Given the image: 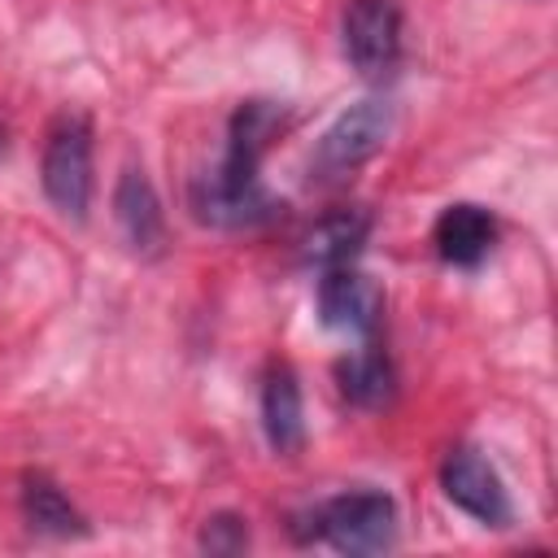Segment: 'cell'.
I'll return each mask as SVG.
<instances>
[{
  "instance_id": "1",
  "label": "cell",
  "mask_w": 558,
  "mask_h": 558,
  "mask_svg": "<svg viewBox=\"0 0 558 558\" xmlns=\"http://www.w3.org/2000/svg\"><path fill=\"white\" fill-rule=\"evenodd\" d=\"M310 536L340 554H379L397 541V501L379 488H353L310 510Z\"/></svg>"
},
{
  "instance_id": "10",
  "label": "cell",
  "mask_w": 558,
  "mask_h": 558,
  "mask_svg": "<svg viewBox=\"0 0 558 558\" xmlns=\"http://www.w3.org/2000/svg\"><path fill=\"white\" fill-rule=\"evenodd\" d=\"M262 432L275 453H296L305 445V410H301V384L288 366L266 375L262 388Z\"/></svg>"
},
{
  "instance_id": "5",
  "label": "cell",
  "mask_w": 558,
  "mask_h": 558,
  "mask_svg": "<svg viewBox=\"0 0 558 558\" xmlns=\"http://www.w3.org/2000/svg\"><path fill=\"white\" fill-rule=\"evenodd\" d=\"M440 488H445V497H449L458 510H466V514L480 519L484 527H506L510 514H514L501 475H497L493 462H488L480 449H471V445L449 449V458H445V466H440Z\"/></svg>"
},
{
  "instance_id": "8",
  "label": "cell",
  "mask_w": 558,
  "mask_h": 558,
  "mask_svg": "<svg viewBox=\"0 0 558 558\" xmlns=\"http://www.w3.org/2000/svg\"><path fill=\"white\" fill-rule=\"evenodd\" d=\"M493 218L488 209L471 205V201H458V205H445V214L436 218L432 227V240H436V253L449 262V266H480L493 248Z\"/></svg>"
},
{
  "instance_id": "6",
  "label": "cell",
  "mask_w": 558,
  "mask_h": 558,
  "mask_svg": "<svg viewBox=\"0 0 558 558\" xmlns=\"http://www.w3.org/2000/svg\"><path fill=\"white\" fill-rule=\"evenodd\" d=\"M344 57L353 61L357 74L384 78L401 57V4L397 0H349Z\"/></svg>"
},
{
  "instance_id": "3",
  "label": "cell",
  "mask_w": 558,
  "mask_h": 558,
  "mask_svg": "<svg viewBox=\"0 0 558 558\" xmlns=\"http://www.w3.org/2000/svg\"><path fill=\"white\" fill-rule=\"evenodd\" d=\"M39 179H44V196L52 201V209H61L74 222L87 218V201H92V126H87V118L74 113L52 126Z\"/></svg>"
},
{
  "instance_id": "4",
  "label": "cell",
  "mask_w": 558,
  "mask_h": 558,
  "mask_svg": "<svg viewBox=\"0 0 558 558\" xmlns=\"http://www.w3.org/2000/svg\"><path fill=\"white\" fill-rule=\"evenodd\" d=\"M388 131H392V105H388V100L366 96V100L349 105V109L323 131V140H318L314 161H310L314 174H318V179H340V174L357 170L362 161H371V157L384 148Z\"/></svg>"
},
{
  "instance_id": "13",
  "label": "cell",
  "mask_w": 558,
  "mask_h": 558,
  "mask_svg": "<svg viewBox=\"0 0 558 558\" xmlns=\"http://www.w3.org/2000/svg\"><path fill=\"white\" fill-rule=\"evenodd\" d=\"M336 384L353 405L379 410V405L392 401V362L379 344H362V349H353L349 357L336 362Z\"/></svg>"
},
{
  "instance_id": "15",
  "label": "cell",
  "mask_w": 558,
  "mask_h": 558,
  "mask_svg": "<svg viewBox=\"0 0 558 558\" xmlns=\"http://www.w3.org/2000/svg\"><path fill=\"white\" fill-rule=\"evenodd\" d=\"M244 545H248V527H244L240 514H214V519H205L201 549H209V554H240Z\"/></svg>"
},
{
  "instance_id": "9",
  "label": "cell",
  "mask_w": 558,
  "mask_h": 558,
  "mask_svg": "<svg viewBox=\"0 0 558 558\" xmlns=\"http://www.w3.org/2000/svg\"><path fill=\"white\" fill-rule=\"evenodd\" d=\"M371 235V214L362 209H336L327 218H318L305 240H301V262L305 266H318V270H331V266H349L362 244Z\"/></svg>"
},
{
  "instance_id": "12",
  "label": "cell",
  "mask_w": 558,
  "mask_h": 558,
  "mask_svg": "<svg viewBox=\"0 0 558 558\" xmlns=\"http://www.w3.org/2000/svg\"><path fill=\"white\" fill-rule=\"evenodd\" d=\"M283 126V109L275 100H244L235 113H231V131H227V166L235 170H257L266 148L275 144Z\"/></svg>"
},
{
  "instance_id": "11",
  "label": "cell",
  "mask_w": 558,
  "mask_h": 558,
  "mask_svg": "<svg viewBox=\"0 0 558 558\" xmlns=\"http://www.w3.org/2000/svg\"><path fill=\"white\" fill-rule=\"evenodd\" d=\"M113 214H118V227H122L131 248L148 253V248L161 244L166 218H161V201H157V192H153L144 170H122L118 192H113Z\"/></svg>"
},
{
  "instance_id": "14",
  "label": "cell",
  "mask_w": 558,
  "mask_h": 558,
  "mask_svg": "<svg viewBox=\"0 0 558 558\" xmlns=\"http://www.w3.org/2000/svg\"><path fill=\"white\" fill-rule=\"evenodd\" d=\"M22 514H26V523L35 527V532H44V536H83L87 532V523H83V514L70 506V497L48 480V475H31L26 484H22Z\"/></svg>"
},
{
  "instance_id": "7",
  "label": "cell",
  "mask_w": 558,
  "mask_h": 558,
  "mask_svg": "<svg viewBox=\"0 0 558 558\" xmlns=\"http://www.w3.org/2000/svg\"><path fill=\"white\" fill-rule=\"evenodd\" d=\"M384 314V292L371 275L353 270V266H331L318 279V318L331 331H353V336H371L379 327Z\"/></svg>"
},
{
  "instance_id": "2",
  "label": "cell",
  "mask_w": 558,
  "mask_h": 558,
  "mask_svg": "<svg viewBox=\"0 0 558 558\" xmlns=\"http://www.w3.org/2000/svg\"><path fill=\"white\" fill-rule=\"evenodd\" d=\"M192 214L205 227H222V231H240V227H262L266 218H275V196L262 187L257 170H235L227 161H218L214 170L192 179Z\"/></svg>"
}]
</instances>
